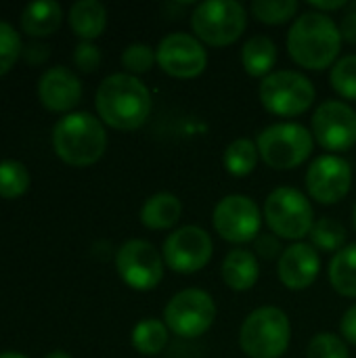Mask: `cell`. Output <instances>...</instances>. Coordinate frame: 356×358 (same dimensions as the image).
Listing matches in <instances>:
<instances>
[{
	"instance_id": "obj_1",
	"label": "cell",
	"mask_w": 356,
	"mask_h": 358,
	"mask_svg": "<svg viewBox=\"0 0 356 358\" xmlns=\"http://www.w3.org/2000/svg\"><path fill=\"white\" fill-rule=\"evenodd\" d=\"M342 40V31L329 15L308 10L294 21L287 34V50L298 65L306 69H325L334 67Z\"/></svg>"
},
{
	"instance_id": "obj_2",
	"label": "cell",
	"mask_w": 356,
	"mask_h": 358,
	"mask_svg": "<svg viewBox=\"0 0 356 358\" xmlns=\"http://www.w3.org/2000/svg\"><path fill=\"white\" fill-rule=\"evenodd\" d=\"M97 111L111 128L136 130L151 113V92L136 76L111 73L97 90Z\"/></svg>"
},
{
	"instance_id": "obj_3",
	"label": "cell",
	"mask_w": 356,
	"mask_h": 358,
	"mask_svg": "<svg viewBox=\"0 0 356 358\" xmlns=\"http://www.w3.org/2000/svg\"><path fill=\"white\" fill-rule=\"evenodd\" d=\"M52 145L65 164L82 168L103 157L107 147V132L92 113L76 111L67 113L55 124Z\"/></svg>"
},
{
	"instance_id": "obj_4",
	"label": "cell",
	"mask_w": 356,
	"mask_h": 358,
	"mask_svg": "<svg viewBox=\"0 0 356 358\" xmlns=\"http://www.w3.org/2000/svg\"><path fill=\"white\" fill-rule=\"evenodd\" d=\"M292 342V323L277 306H262L248 315L239 331L241 350L250 358H279Z\"/></svg>"
},
{
	"instance_id": "obj_5",
	"label": "cell",
	"mask_w": 356,
	"mask_h": 358,
	"mask_svg": "<svg viewBox=\"0 0 356 358\" xmlns=\"http://www.w3.org/2000/svg\"><path fill=\"white\" fill-rule=\"evenodd\" d=\"M258 153L266 166L275 170H292L304 164L313 153L315 141L308 128L296 122H279L266 126L258 134Z\"/></svg>"
},
{
	"instance_id": "obj_6",
	"label": "cell",
	"mask_w": 356,
	"mask_h": 358,
	"mask_svg": "<svg viewBox=\"0 0 356 358\" xmlns=\"http://www.w3.org/2000/svg\"><path fill=\"white\" fill-rule=\"evenodd\" d=\"M248 25V13L243 4L235 0H206L191 13V27L199 40L210 46L233 44Z\"/></svg>"
},
{
	"instance_id": "obj_7",
	"label": "cell",
	"mask_w": 356,
	"mask_h": 358,
	"mask_svg": "<svg viewBox=\"0 0 356 358\" xmlns=\"http://www.w3.org/2000/svg\"><path fill=\"white\" fill-rule=\"evenodd\" d=\"M264 218L271 233L292 241L308 235L315 224V212L308 197L294 187H279L266 197Z\"/></svg>"
},
{
	"instance_id": "obj_8",
	"label": "cell",
	"mask_w": 356,
	"mask_h": 358,
	"mask_svg": "<svg viewBox=\"0 0 356 358\" xmlns=\"http://www.w3.org/2000/svg\"><path fill=\"white\" fill-rule=\"evenodd\" d=\"M260 101L266 111L283 117L304 113L315 101V84L300 71L279 69L260 84Z\"/></svg>"
},
{
	"instance_id": "obj_9",
	"label": "cell",
	"mask_w": 356,
	"mask_h": 358,
	"mask_svg": "<svg viewBox=\"0 0 356 358\" xmlns=\"http://www.w3.org/2000/svg\"><path fill=\"white\" fill-rule=\"evenodd\" d=\"M216 319V304L204 289H183L164 308V323L180 338L204 336Z\"/></svg>"
},
{
	"instance_id": "obj_10",
	"label": "cell",
	"mask_w": 356,
	"mask_h": 358,
	"mask_svg": "<svg viewBox=\"0 0 356 358\" xmlns=\"http://www.w3.org/2000/svg\"><path fill=\"white\" fill-rule=\"evenodd\" d=\"M164 256L143 239L126 241L115 254V266L126 285L136 292L155 289L164 279Z\"/></svg>"
},
{
	"instance_id": "obj_11",
	"label": "cell",
	"mask_w": 356,
	"mask_h": 358,
	"mask_svg": "<svg viewBox=\"0 0 356 358\" xmlns=\"http://www.w3.org/2000/svg\"><path fill=\"white\" fill-rule=\"evenodd\" d=\"M216 233L231 243H248L260 235L262 216L254 199L248 195H227L222 197L212 216Z\"/></svg>"
},
{
	"instance_id": "obj_12",
	"label": "cell",
	"mask_w": 356,
	"mask_h": 358,
	"mask_svg": "<svg viewBox=\"0 0 356 358\" xmlns=\"http://www.w3.org/2000/svg\"><path fill=\"white\" fill-rule=\"evenodd\" d=\"M214 252V243L208 235V231L199 227H180L168 239L164 241V262L180 275H191L201 271Z\"/></svg>"
},
{
	"instance_id": "obj_13",
	"label": "cell",
	"mask_w": 356,
	"mask_h": 358,
	"mask_svg": "<svg viewBox=\"0 0 356 358\" xmlns=\"http://www.w3.org/2000/svg\"><path fill=\"white\" fill-rule=\"evenodd\" d=\"M313 134L327 151H348L356 143V111L344 101H325L313 115Z\"/></svg>"
},
{
	"instance_id": "obj_14",
	"label": "cell",
	"mask_w": 356,
	"mask_h": 358,
	"mask_svg": "<svg viewBox=\"0 0 356 358\" xmlns=\"http://www.w3.org/2000/svg\"><path fill=\"white\" fill-rule=\"evenodd\" d=\"M159 67L174 78H195L208 65V52L204 44L185 31L168 34L155 48Z\"/></svg>"
},
{
	"instance_id": "obj_15",
	"label": "cell",
	"mask_w": 356,
	"mask_h": 358,
	"mask_svg": "<svg viewBox=\"0 0 356 358\" xmlns=\"http://www.w3.org/2000/svg\"><path fill=\"white\" fill-rule=\"evenodd\" d=\"M353 185V168L340 155L317 157L306 172V189L311 197L323 206L342 201Z\"/></svg>"
},
{
	"instance_id": "obj_16",
	"label": "cell",
	"mask_w": 356,
	"mask_h": 358,
	"mask_svg": "<svg viewBox=\"0 0 356 358\" xmlns=\"http://www.w3.org/2000/svg\"><path fill=\"white\" fill-rule=\"evenodd\" d=\"M321 271V258L319 252L304 241H298L294 245H290L281 258H279V279L287 289H306L315 283V279L319 277Z\"/></svg>"
},
{
	"instance_id": "obj_17",
	"label": "cell",
	"mask_w": 356,
	"mask_h": 358,
	"mask_svg": "<svg viewBox=\"0 0 356 358\" xmlns=\"http://www.w3.org/2000/svg\"><path fill=\"white\" fill-rule=\"evenodd\" d=\"M38 96L46 109L67 111L78 105L82 96V82L67 67H50L38 82Z\"/></svg>"
},
{
	"instance_id": "obj_18",
	"label": "cell",
	"mask_w": 356,
	"mask_h": 358,
	"mask_svg": "<svg viewBox=\"0 0 356 358\" xmlns=\"http://www.w3.org/2000/svg\"><path fill=\"white\" fill-rule=\"evenodd\" d=\"M222 281L235 292H248L256 285L260 277V266L250 250H233L222 262Z\"/></svg>"
},
{
	"instance_id": "obj_19",
	"label": "cell",
	"mask_w": 356,
	"mask_h": 358,
	"mask_svg": "<svg viewBox=\"0 0 356 358\" xmlns=\"http://www.w3.org/2000/svg\"><path fill=\"white\" fill-rule=\"evenodd\" d=\"M63 19V8L55 0H38L23 8L21 27L29 36H50L59 29Z\"/></svg>"
},
{
	"instance_id": "obj_20",
	"label": "cell",
	"mask_w": 356,
	"mask_h": 358,
	"mask_svg": "<svg viewBox=\"0 0 356 358\" xmlns=\"http://www.w3.org/2000/svg\"><path fill=\"white\" fill-rule=\"evenodd\" d=\"M180 214H183V203L176 195L155 193L145 201L141 210V222L147 229L166 231V229H172L180 220Z\"/></svg>"
},
{
	"instance_id": "obj_21",
	"label": "cell",
	"mask_w": 356,
	"mask_h": 358,
	"mask_svg": "<svg viewBox=\"0 0 356 358\" xmlns=\"http://www.w3.org/2000/svg\"><path fill=\"white\" fill-rule=\"evenodd\" d=\"M71 29L86 42L99 38L107 25V10L99 0H78L69 8Z\"/></svg>"
},
{
	"instance_id": "obj_22",
	"label": "cell",
	"mask_w": 356,
	"mask_h": 358,
	"mask_svg": "<svg viewBox=\"0 0 356 358\" xmlns=\"http://www.w3.org/2000/svg\"><path fill=\"white\" fill-rule=\"evenodd\" d=\"M241 63L254 78H266L277 63V46L269 36H252L241 48Z\"/></svg>"
},
{
	"instance_id": "obj_23",
	"label": "cell",
	"mask_w": 356,
	"mask_h": 358,
	"mask_svg": "<svg viewBox=\"0 0 356 358\" xmlns=\"http://www.w3.org/2000/svg\"><path fill=\"white\" fill-rule=\"evenodd\" d=\"M329 281L346 298H356V243L340 250L329 262Z\"/></svg>"
},
{
	"instance_id": "obj_24",
	"label": "cell",
	"mask_w": 356,
	"mask_h": 358,
	"mask_svg": "<svg viewBox=\"0 0 356 358\" xmlns=\"http://www.w3.org/2000/svg\"><path fill=\"white\" fill-rule=\"evenodd\" d=\"M258 145L250 138H237L233 141L225 155H222V164L227 168L229 174L241 178V176H248L254 172L256 164H258Z\"/></svg>"
},
{
	"instance_id": "obj_25",
	"label": "cell",
	"mask_w": 356,
	"mask_h": 358,
	"mask_svg": "<svg viewBox=\"0 0 356 358\" xmlns=\"http://www.w3.org/2000/svg\"><path fill=\"white\" fill-rule=\"evenodd\" d=\"M168 344V325L157 319H145L132 329V346L145 355L153 357L162 352Z\"/></svg>"
},
{
	"instance_id": "obj_26",
	"label": "cell",
	"mask_w": 356,
	"mask_h": 358,
	"mask_svg": "<svg viewBox=\"0 0 356 358\" xmlns=\"http://www.w3.org/2000/svg\"><path fill=\"white\" fill-rule=\"evenodd\" d=\"M311 245L317 252H340L344 250L346 243V229L342 222L334 220V218H319L315 220L311 233Z\"/></svg>"
},
{
	"instance_id": "obj_27",
	"label": "cell",
	"mask_w": 356,
	"mask_h": 358,
	"mask_svg": "<svg viewBox=\"0 0 356 358\" xmlns=\"http://www.w3.org/2000/svg\"><path fill=\"white\" fill-rule=\"evenodd\" d=\"M29 187V172L21 162L4 159L0 162V197L13 199L27 191Z\"/></svg>"
},
{
	"instance_id": "obj_28",
	"label": "cell",
	"mask_w": 356,
	"mask_h": 358,
	"mask_svg": "<svg viewBox=\"0 0 356 358\" xmlns=\"http://www.w3.org/2000/svg\"><path fill=\"white\" fill-rule=\"evenodd\" d=\"M300 4L296 0H254L252 2V13L256 19L262 23L279 25L290 21L298 13Z\"/></svg>"
},
{
	"instance_id": "obj_29",
	"label": "cell",
	"mask_w": 356,
	"mask_h": 358,
	"mask_svg": "<svg viewBox=\"0 0 356 358\" xmlns=\"http://www.w3.org/2000/svg\"><path fill=\"white\" fill-rule=\"evenodd\" d=\"M329 80L338 94L356 101V55H346L338 59L332 67Z\"/></svg>"
},
{
	"instance_id": "obj_30",
	"label": "cell",
	"mask_w": 356,
	"mask_h": 358,
	"mask_svg": "<svg viewBox=\"0 0 356 358\" xmlns=\"http://www.w3.org/2000/svg\"><path fill=\"white\" fill-rule=\"evenodd\" d=\"M306 357L308 358H350L348 352V346L344 344L342 338H338L336 334H329V331H323V334H317L311 344H308V350H306Z\"/></svg>"
},
{
	"instance_id": "obj_31",
	"label": "cell",
	"mask_w": 356,
	"mask_h": 358,
	"mask_svg": "<svg viewBox=\"0 0 356 358\" xmlns=\"http://www.w3.org/2000/svg\"><path fill=\"white\" fill-rule=\"evenodd\" d=\"M153 61L155 59V50L149 46V44H143V42H134L130 46L124 48L122 52V65L132 73H145L153 67Z\"/></svg>"
},
{
	"instance_id": "obj_32",
	"label": "cell",
	"mask_w": 356,
	"mask_h": 358,
	"mask_svg": "<svg viewBox=\"0 0 356 358\" xmlns=\"http://www.w3.org/2000/svg\"><path fill=\"white\" fill-rule=\"evenodd\" d=\"M21 55V38L15 27L6 21H0V76L6 73Z\"/></svg>"
},
{
	"instance_id": "obj_33",
	"label": "cell",
	"mask_w": 356,
	"mask_h": 358,
	"mask_svg": "<svg viewBox=\"0 0 356 358\" xmlns=\"http://www.w3.org/2000/svg\"><path fill=\"white\" fill-rule=\"evenodd\" d=\"M73 63L82 71H94L101 63V50L92 42H80L73 50Z\"/></svg>"
},
{
	"instance_id": "obj_34",
	"label": "cell",
	"mask_w": 356,
	"mask_h": 358,
	"mask_svg": "<svg viewBox=\"0 0 356 358\" xmlns=\"http://www.w3.org/2000/svg\"><path fill=\"white\" fill-rule=\"evenodd\" d=\"M254 250L258 256H262L264 260H275L277 256L281 258V254L285 252L281 245V239L275 233H260L254 239Z\"/></svg>"
},
{
	"instance_id": "obj_35",
	"label": "cell",
	"mask_w": 356,
	"mask_h": 358,
	"mask_svg": "<svg viewBox=\"0 0 356 358\" xmlns=\"http://www.w3.org/2000/svg\"><path fill=\"white\" fill-rule=\"evenodd\" d=\"M340 31H342V38L350 44H356V2L350 4V10L344 15L342 23H340Z\"/></svg>"
},
{
	"instance_id": "obj_36",
	"label": "cell",
	"mask_w": 356,
	"mask_h": 358,
	"mask_svg": "<svg viewBox=\"0 0 356 358\" xmlns=\"http://www.w3.org/2000/svg\"><path fill=\"white\" fill-rule=\"evenodd\" d=\"M340 329H342V336L346 338V342H350V344H355L356 346V304L355 306H350V308L346 310V315L342 317Z\"/></svg>"
},
{
	"instance_id": "obj_37",
	"label": "cell",
	"mask_w": 356,
	"mask_h": 358,
	"mask_svg": "<svg viewBox=\"0 0 356 358\" xmlns=\"http://www.w3.org/2000/svg\"><path fill=\"white\" fill-rule=\"evenodd\" d=\"M311 4H313L319 13H323V10H336V8L348 6L346 0H311Z\"/></svg>"
},
{
	"instance_id": "obj_38",
	"label": "cell",
	"mask_w": 356,
	"mask_h": 358,
	"mask_svg": "<svg viewBox=\"0 0 356 358\" xmlns=\"http://www.w3.org/2000/svg\"><path fill=\"white\" fill-rule=\"evenodd\" d=\"M46 358H71L67 352H63V350H55V352H50Z\"/></svg>"
},
{
	"instance_id": "obj_39",
	"label": "cell",
	"mask_w": 356,
	"mask_h": 358,
	"mask_svg": "<svg viewBox=\"0 0 356 358\" xmlns=\"http://www.w3.org/2000/svg\"><path fill=\"white\" fill-rule=\"evenodd\" d=\"M0 358H25V357H23V355H19V352L8 350V352H0Z\"/></svg>"
},
{
	"instance_id": "obj_40",
	"label": "cell",
	"mask_w": 356,
	"mask_h": 358,
	"mask_svg": "<svg viewBox=\"0 0 356 358\" xmlns=\"http://www.w3.org/2000/svg\"><path fill=\"white\" fill-rule=\"evenodd\" d=\"M353 224H355V231H356V203H355V210H353Z\"/></svg>"
}]
</instances>
